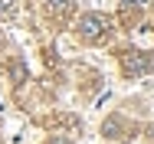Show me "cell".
<instances>
[{
	"label": "cell",
	"mask_w": 154,
	"mask_h": 144,
	"mask_svg": "<svg viewBox=\"0 0 154 144\" xmlns=\"http://www.w3.org/2000/svg\"><path fill=\"white\" fill-rule=\"evenodd\" d=\"M79 33H82V39L98 43L102 36H108V20L98 17V13H85V17L79 20Z\"/></svg>",
	"instance_id": "obj_1"
},
{
	"label": "cell",
	"mask_w": 154,
	"mask_h": 144,
	"mask_svg": "<svg viewBox=\"0 0 154 144\" xmlns=\"http://www.w3.org/2000/svg\"><path fill=\"white\" fill-rule=\"evenodd\" d=\"M151 69H154V56H148V53H128L125 56V72H131V75H141Z\"/></svg>",
	"instance_id": "obj_2"
},
{
	"label": "cell",
	"mask_w": 154,
	"mask_h": 144,
	"mask_svg": "<svg viewBox=\"0 0 154 144\" xmlns=\"http://www.w3.org/2000/svg\"><path fill=\"white\" fill-rule=\"evenodd\" d=\"M0 17H3V20L13 17V0H0Z\"/></svg>",
	"instance_id": "obj_3"
},
{
	"label": "cell",
	"mask_w": 154,
	"mask_h": 144,
	"mask_svg": "<svg viewBox=\"0 0 154 144\" xmlns=\"http://www.w3.org/2000/svg\"><path fill=\"white\" fill-rule=\"evenodd\" d=\"M66 3H69V0H49V7H56V10H62Z\"/></svg>",
	"instance_id": "obj_4"
}]
</instances>
